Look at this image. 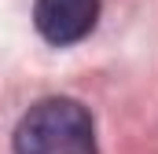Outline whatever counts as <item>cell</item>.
<instances>
[{"label":"cell","mask_w":158,"mask_h":154,"mask_svg":"<svg viewBox=\"0 0 158 154\" xmlns=\"http://www.w3.org/2000/svg\"><path fill=\"white\" fill-rule=\"evenodd\" d=\"M15 154H96V128L77 99H40L15 128Z\"/></svg>","instance_id":"6da1fadb"},{"label":"cell","mask_w":158,"mask_h":154,"mask_svg":"<svg viewBox=\"0 0 158 154\" xmlns=\"http://www.w3.org/2000/svg\"><path fill=\"white\" fill-rule=\"evenodd\" d=\"M99 0H37L33 22L48 44H77L96 30Z\"/></svg>","instance_id":"7a4b0ae2"}]
</instances>
